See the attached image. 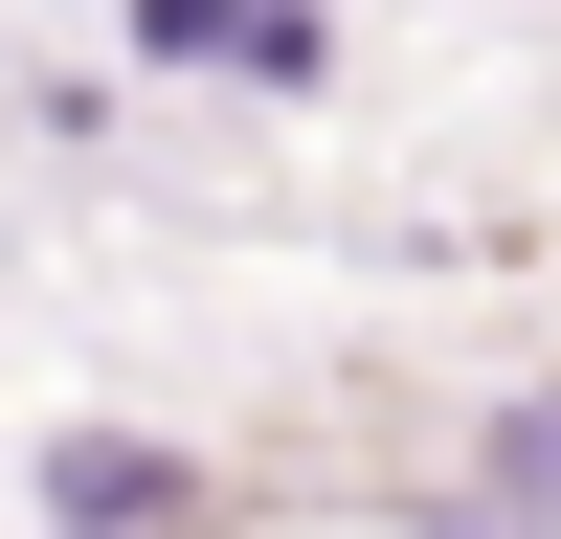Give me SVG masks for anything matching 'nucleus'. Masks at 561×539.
Returning a JSON list of instances; mask_svg holds the SVG:
<instances>
[{"instance_id": "1", "label": "nucleus", "mask_w": 561, "mask_h": 539, "mask_svg": "<svg viewBox=\"0 0 561 539\" xmlns=\"http://www.w3.org/2000/svg\"><path fill=\"white\" fill-rule=\"evenodd\" d=\"M225 23H248V0H158V45H225Z\"/></svg>"}, {"instance_id": "2", "label": "nucleus", "mask_w": 561, "mask_h": 539, "mask_svg": "<svg viewBox=\"0 0 561 539\" xmlns=\"http://www.w3.org/2000/svg\"><path fill=\"white\" fill-rule=\"evenodd\" d=\"M517 472H539V494H561V404H539V427H517Z\"/></svg>"}]
</instances>
